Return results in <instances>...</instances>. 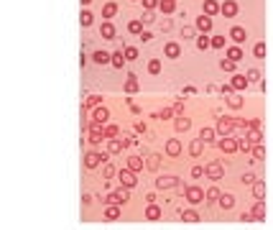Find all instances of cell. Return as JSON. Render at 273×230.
Masks as SVG:
<instances>
[{
  "label": "cell",
  "instance_id": "obj_1",
  "mask_svg": "<svg viewBox=\"0 0 273 230\" xmlns=\"http://www.w3.org/2000/svg\"><path fill=\"white\" fill-rule=\"evenodd\" d=\"M181 184V179L176 176V174H164V176H158L156 179V190H174V187H179Z\"/></svg>",
  "mask_w": 273,
  "mask_h": 230
},
{
  "label": "cell",
  "instance_id": "obj_2",
  "mask_svg": "<svg viewBox=\"0 0 273 230\" xmlns=\"http://www.w3.org/2000/svg\"><path fill=\"white\" fill-rule=\"evenodd\" d=\"M100 164H107V154H97V151H87L84 154V166L87 169H95Z\"/></svg>",
  "mask_w": 273,
  "mask_h": 230
},
{
  "label": "cell",
  "instance_id": "obj_3",
  "mask_svg": "<svg viewBox=\"0 0 273 230\" xmlns=\"http://www.w3.org/2000/svg\"><path fill=\"white\" fill-rule=\"evenodd\" d=\"M118 182L123 184V187H128V190H133L135 184H138V179H135V172H133V169H128V166L118 172Z\"/></svg>",
  "mask_w": 273,
  "mask_h": 230
},
{
  "label": "cell",
  "instance_id": "obj_4",
  "mask_svg": "<svg viewBox=\"0 0 273 230\" xmlns=\"http://www.w3.org/2000/svg\"><path fill=\"white\" fill-rule=\"evenodd\" d=\"M184 194H187V202L189 204H202L204 202V192H202V187H197V184H189Z\"/></svg>",
  "mask_w": 273,
  "mask_h": 230
},
{
  "label": "cell",
  "instance_id": "obj_5",
  "mask_svg": "<svg viewBox=\"0 0 273 230\" xmlns=\"http://www.w3.org/2000/svg\"><path fill=\"white\" fill-rule=\"evenodd\" d=\"M207 176L212 182H217V179L225 176V164H222V161H210V164H207Z\"/></svg>",
  "mask_w": 273,
  "mask_h": 230
},
{
  "label": "cell",
  "instance_id": "obj_6",
  "mask_svg": "<svg viewBox=\"0 0 273 230\" xmlns=\"http://www.w3.org/2000/svg\"><path fill=\"white\" fill-rule=\"evenodd\" d=\"M107 204L110 202H115V204H125L128 202V187H123V184H120V190L118 192H112V194H107V200H105Z\"/></svg>",
  "mask_w": 273,
  "mask_h": 230
},
{
  "label": "cell",
  "instance_id": "obj_7",
  "mask_svg": "<svg viewBox=\"0 0 273 230\" xmlns=\"http://www.w3.org/2000/svg\"><path fill=\"white\" fill-rule=\"evenodd\" d=\"M233 128H235V120H230V118H220L215 130H217L220 136H230V133H233Z\"/></svg>",
  "mask_w": 273,
  "mask_h": 230
},
{
  "label": "cell",
  "instance_id": "obj_8",
  "mask_svg": "<svg viewBox=\"0 0 273 230\" xmlns=\"http://www.w3.org/2000/svg\"><path fill=\"white\" fill-rule=\"evenodd\" d=\"M220 13L225 18H235L238 16V3H235V0H225V3L220 6Z\"/></svg>",
  "mask_w": 273,
  "mask_h": 230
},
{
  "label": "cell",
  "instance_id": "obj_9",
  "mask_svg": "<svg viewBox=\"0 0 273 230\" xmlns=\"http://www.w3.org/2000/svg\"><path fill=\"white\" fill-rule=\"evenodd\" d=\"M217 146H220L225 154H233V151H238V141H235V138H230V136H222Z\"/></svg>",
  "mask_w": 273,
  "mask_h": 230
},
{
  "label": "cell",
  "instance_id": "obj_10",
  "mask_svg": "<svg viewBox=\"0 0 273 230\" xmlns=\"http://www.w3.org/2000/svg\"><path fill=\"white\" fill-rule=\"evenodd\" d=\"M194 26H197L202 34H207V31H212V18H210L207 13H202V16L197 18V23H194Z\"/></svg>",
  "mask_w": 273,
  "mask_h": 230
},
{
  "label": "cell",
  "instance_id": "obj_11",
  "mask_svg": "<svg viewBox=\"0 0 273 230\" xmlns=\"http://www.w3.org/2000/svg\"><path fill=\"white\" fill-rule=\"evenodd\" d=\"M120 212H123V207H120V204H115V202H110V204L105 207V218H107V220H118V218H120Z\"/></svg>",
  "mask_w": 273,
  "mask_h": 230
},
{
  "label": "cell",
  "instance_id": "obj_12",
  "mask_svg": "<svg viewBox=\"0 0 273 230\" xmlns=\"http://www.w3.org/2000/svg\"><path fill=\"white\" fill-rule=\"evenodd\" d=\"M217 204L222 207V210H233V207H235V194H230V192H227V194H220Z\"/></svg>",
  "mask_w": 273,
  "mask_h": 230
},
{
  "label": "cell",
  "instance_id": "obj_13",
  "mask_svg": "<svg viewBox=\"0 0 273 230\" xmlns=\"http://www.w3.org/2000/svg\"><path fill=\"white\" fill-rule=\"evenodd\" d=\"M164 54H166L169 59H176V56L181 54V46H179L176 41H169V44L164 46Z\"/></svg>",
  "mask_w": 273,
  "mask_h": 230
},
{
  "label": "cell",
  "instance_id": "obj_14",
  "mask_svg": "<svg viewBox=\"0 0 273 230\" xmlns=\"http://www.w3.org/2000/svg\"><path fill=\"white\" fill-rule=\"evenodd\" d=\"M100 36H102V38H107V41H110V38H115V26H112L110 20H105L102 26H100Z\"/></svg>",
  "mask_w": 273,
  "mask_h": 230
},
{
  "label": "cell",
  "instance_id": "obj_15",
  "mask_svg": "<svg viewBox=\"0 0 273 230\" xmlns=\"http://www.w3.org/2000/svg\"><path fill=\"white\" fill-rule=\"evenodd\" d=\"M158 166H161V156H158V154H151V156L146 158V169H148V172H158Z\"/></svg>",
  "mask_w": 273,
  "mask_h": 230
},
{
  "label": "cell",
  "instance_id": "obj_16",
  "mask_svg": "<svg viewBox=\"0 0 273 230\" xmlns=\"http://www.w3.org/2000/svg\"><path fill=\"white\" fill-rule=\"evenodd\" d=\"M107 118H110V112H107V108H95V112H92V120H97V123H107Z\"/></svg>",
  "mask_w": 273,
  "mask_h": 230
},
{
  "label": "cell",
  "instance_id": "obj_17",
  "mask_svg": "<svg viewBox=\"0 0 273 230\" xmlns=\"http://www.w3.org/2000/svg\"><path fill=\"white\" fill-rule=\"evenodd\" d=\"M92 62L100 64V66H102V64H110V62H112V54H107V52H95V54H92Z\"/></svg>",
  "mask_w": 273,
  "mask_h": 230
},
{
  "label": "cell",
  "instance_id": "obj_18",
  "mask_svg": "<svg viewBox=\"0 0 273 230\" xmlns=\"http://www.w3.org/2000/svg\"><path fill=\"white\" fill-rule=\"evenodd\" d=\"M174 128L181 133V130H189L192 128V120L187 118V115H179V118H176V123H174Z\"/></svg>",
  "mask_w": 273,
  "mask_h": 230
},
{
  "label": "cell",
  "instance_id": "obj_19",
  "mask_svg": "<svg viewBox=\"0 0 273 230\" xmlns=\"http://www.w3.org/2000/svg\"><path fill=\"white\" fill-rule=\"evenodd\" d=\"M179 218L187 222H199V212L197 210H179Z\"/></svg>",
  "mask_w": 273,
  "mask_h": 230
},
{
  "label": "cell",
  "instance_id": "obj_20",
  "mask_svg": "<svg viewBox=\"0 0 273 230\" xmlns=\"http://www.w3.org/2000/svg\"><path fill=\"white\" fill-rule=\"evenodd\" d=\"M166 154H169V156H179V154H181V144L176 141V138L166 141Z\"/></svg>",
  "mask_w": 273,
  "mask_h": 230
},
{
  "label": "cell",
  "instance_id": "obj_21",
  "mask_svg": "<svg viewBox=\"0 0 273 230\" xmlns=\"http://www.w3.org/2000/svg\"><path fill=\"white\" fill-rule=\"evenodd\" d=\"M253 197H256V200H263V197H266V184H263L261 179L253 182Z\"/></svg>",
  "mask_w": 273,
  "mask_h": 230
},
{
  "label": "cell",
  "instance_id": "obj_22",
  "mask_svg": "<svg viewBox=\"0 0 273 230\" xmlns=\"http://www.w3.org/2000/svg\"><path fill=\"white\" fill-rule=\"evenodd\" d=\"M143 164H146V161H143L141 156H130V158H128V169H133V172H141Z\"/></svg>",
  "mask_w": 273,
  "mask_h": 230
},
{
  "label": "cell",
  "instance_id": "obj_23",
  "mask_svg": "<svg viewBox=\"0 0 273 230\" xmlns=\"http://www.w3.org/2000/svg\"><path fill=\"white\" fill-rule=\"evenodd\" d=\"M248 141L250 144H263V133H261V128H250V133H248Z\"/></svg>",
  "mask_w": 273,
  "mask_h": 230
},
{
  "label": "cell",
  "instance_id": "obj_24",
  "mask_svg": "<svg viewBox=\"0 0 273 230\" xmlns=\"http://www.w3.org/2000/svg\"><path fill=\"white\" fill-rule=\"evenodd\" d=\"M202 151H204V141H202V138H197V141L189 144V154L192 156H202Z\"/></svg>",
  "mask_w": 273,
  "mask_h": 230
},
{
  "label": "cell",
  "instance_id": "obj_25",
  "mask_svg": "<svg viewBox=\"0 0 273 230\" xmlns=\"http://www.w3.org/2000/svg\"><path fill=\"white\" fill-rule=\"evenodd\" d=\"M146 218L148 220H158V218H161V207H158V204H148L146 207Z\"/></svg>",
  "mask_w": 273,
  "mask_h": 230
},
{
  "label": "cell",
  "instance_id": "obj_26",
  "mask_svg": "<svg viewBox=\"0 0 273 230\" xmlns=\"http://www.w3.org/2000/svg\"><path fill=\"white\" fill-rule=\"evenodd\" d=\"M215 133H217L215 128H202V133H199V138H202V141H204V144H212V141H215Z\"/></svg>",
  "mask_w": 273,
  "mask_h": 230
},
{
  "label": "cell",
  "instance_id": "obj_27",
  "mask_svg": "<svg viewBox=\"0 0 273 230\" xmlns=\"http://www.w3.org/2000/svg\"><path fill=\"white\" fill-rule=\"evenodd\" d=\"M115 13H118V6H115V3H105V8H102V18H105V20L112 18Z\"/></svg>",
  "mask_w": 273,
  "mask_h": 230
},
{
  "label": "cell",
  "instance_id": "obj_28",
  "mask_svg": "<svg viewBox=\"0 0 273 230\" xmlns=\"http://www.w3.org/2000/svg\"><path fill=\"white\" fill-rule=\"evenodd\" d=\"M202 8H204V13H207V16H212V13H217V10H220V6L215 3V0H204Z\"/></svg>",
  "mask_w": 273,
  "mask_h": 230
},
{
  "label": "cell",
  "instance_id": "obj_29",
  "mask_svg": "<svg viewBox=\"0 0 273 230\" xmlns=\"http://www.w3.org/2000/svg\"><path fill=\"white\" fill-rule=\"evenodd\" d=\"M143 26H146L143 20H130V23H128V31H130V34H143Z\"/></svg>",
  "mask_w": 273,
  "mask_h": 230
},
{
  "label": "cell",
  "instance_id": "obj_30",
  "mask_svg": "<svg viewBox=\"0 0 273 230\" xmlns=\"http://www.w3.org/2000/svg\"><path fill=\"white\" fill-rule=\"evenodd\" d=\"M253 215H256V220H266V204L258 200V204L253 207Z\"/></svg>",
  "mask_w": 273,
  "mask_h": 230
},
{
  "label": "cell",
  "instance_id": "obj_31",
  "mask_svg": "<svg viewBox=\"0 0 273 230\" xmlns=\"http://www.w3.org/2000/svg\"><path fill=\"white\" fill-rule=\"evenodd\" d=\"M230 38H233V41H238V44H240V41H245V28L235 26V28L230 31Z\"/></svg>",
  "mask_w": 273,
  "mask_h": 230
},
{
  "label": "cell",
  "instance_id": "obj_32",
  "mask_svg": "<svg viewBox=\"0 0 273 230\" xmlns=\"http://www.w3.org/2000/svg\"><path fill=\"white\" fill-rule=\"evenodd\" d=\"M227 59H233V62H240V59H243V52L238 49V46H230V49H227Z\"/></svg>",
  "mask_w": 273,
  "mask_h": 230
},
{
  "label": "cell",
  "instance_id": "obj_33",
  "mask_svg": "<svg viewBox=\"0 0 273 230\" xmlns=\"http://www.w3.org/2000/svg\"><path fill=\"white\" fill-rule=\"evenodd\" d=\"M210 46H212V38H207V34H202L197 38V49H210Z\"/></svg>",
  "mask_w": 273,
  "mask_h": 230
},
{
  "label": "cell",
  "instance_id": "obj_34",
  "mask_svg": "<svg viewBox=\"0 0 273 230\" xmlns=\"http://www.w3.org/2000/svg\"><path fill=\"white\" fill-rule=\"evenodd\" d=\"M112 66H115V69H123V64H125V54H112V62H110Z\"/></svg>",
  "mask_w": 273,
  "mask_h": 230
},
{
  "label": "cell",
  "instance_id": "obj_35",
  "mask_svg": "<svg viewBox=\"0 0 273 230\" xmlns=\"http://www.w3.org/2000/svg\"><path fill=\"white\" fill-rule=\"evenodd\" d=\"M128 144H130V141H128ZM128 144H123V141H110V146H107V148H110V154H120Z\"/></svg>",
  "mask_w": 273,
  "mask_h": 230
},
{
  "label": "cell",
  "instance_id": "obj_36",
  "mask_svg": "<svg viewBox=\"0 0 273 230\" xmlns=\"http://www.w3.org/2000/svg\"><path fill=\"white\" fill-rule=\"evenodd\" d=\"M233 87H235V90H243V87H248V77H243V74H235V77H233Z\"/></svg>",
  "mask_w": 273,
  "mask_h": 230
},
{
  "label": "cell",
  "instance_id": "obj_37",
  "mask_svg": "<svg viewBox=\"0 0 273 230\" xmlns=\"http://www.w3.org/2000/svg\"><path fill=\"white\" fill-rule=\"evenodd\" d=\"M227 105H230V108H240V105H243L240 95H235V92H230V95H227Z\"/></svg>",
  "mask_w": 273,
  "mask_h": 230
},
{
  "label": "cell",
  "instance_id": "obj_38",
  "mask_svg": "<svg viewBox=\"0 0 273 230\" xmlns=\"http://www.w3.org/2000/svg\"><path fill=\"white\" fill-rule=\"evenodd\" d=\"M125 92H130V95H133V92H138V82H135V77L130 74L128 77V82H125Z\"/></svg>",
  "mask_w": 273,
  "mask_h": 230
},
{
  "label": "cell",
  "instance_id": "obj_39",
  "mask_svg": "<svg viewBox=\"0 0 273 230\" xmlns=\"http://www.w3.org/2000/svg\"><path fill=\"white\" fill-rule=\"evenodd\" d=\"M158 8H161L164 13H171V10L176 8V3H174V0H161V3H158Z\"/></svg>",
  "mask_w": 273,
  "mask_h": 230
},
{
  "label": "cell",
  "instance_id": "obj_40",
  "mask_svg": "<svg viewBox=\"0 0 273 230\" xmlns=\"http://www.w3.org/2000/svg\"><path fill=\"white\" fill-rule=\"evenodd\" d=\"M148 72H151V74H158V72H161V62H158V59H151V62H148Z\"/></svg>",
  "mask_w": 273,
  "mask_h": 230
},
{
  "label": "cell",
  "instance_id": "obj_41",
  "mask_svg": "<svg viewBox=\"0 0 273 230\" xmlns=\"http://www.w3.org/2000/svg\"><path fill=\"white\" fill-rule=\"evenodd\" d=\"M253 54H256V59H263V56H266V44H263V41H258V44H256Z\"/></svg>",
  "mask_w": 273,
  "mask_h": 230
},
{
  "label": "cell",
  "instance_id": "obj_42",
  "mask_svg": "<svg viewBox=\"0 0 273 230\" xmlns=\"http://www.w3.org/2000/svg\"><path fill=\"white\" fill-rule=\"evenodd\" d=\"M253 156H256V161H263V158H266V148H263L261 144H256V148H253Z\"/></svg>",
  "mask_w": 273,
  "mask_h": 230
},
{
  "label": "cell",
  "instance_id": "obj_43",
  "mask_svg": "<svg viewBox=\"0 0 273 230\" xmlns=\"http://www.w3.org/2000/svg\"><path fill=\"white\" fill-rule=\"evenodd\" d=\"M220 194H222V192H220L217 187H210V192H207V202H217Z\"/></svg>",
  "mask_w": 273,
  "mask_h": 230
},
{
  "label": "cell",
  "instance_id": "obj_44",
  "mask_svg": "<svg viewBox=\"0 0 273 230\" xmlns=\"http://www.w3.org/2000/svg\"><path fill=\"white\" fill-rule=\"evenodd\" d=\"M220 66L225 69V72H235V62H233V59H222Z\"/></svg>",
  "mask_w": 273,
  "mask_h": 230
},
{
  "label": "cell",
  "instance_id": "obj_45",
  "mask_svg": "<svg viewBox=\"0 0 273 230\" xmlns=\"http://www.w3.org/2000/svg\"><path fill=\"white\" fill-rule=\"evenodd\" d=\"M204 174H207V166H199V164L192 166V176H194V179H199V176H204Z\"/></svg>",
  "mask_w": 273,
  "mask_h": 230
},
{
  "label": "cell",
  "instance_id": "obj_46",
  "mask_svg": "<svg viewBox=\"0 0 273 230\" xmlns=\"http://www.w3.org/2000/svg\"><path fill=\"white\" fill-rule=\"evenodd\" d=\"M79 20H82V26H89V23H92L95 18H92V13H89V10H82V16H79Z\"/></svg>",
  "mask_w": 273,
  "mask_h": 230
},
{
  "label": "cell",
  "instance_id": "obj_47",
  "mask_svg": "<svg viewBox=\"0 0 273 230\" xmlns=\"http://www.w3.org/2000/svg\"><path fill=\"white\" fill-rule=\"evenodd\" d=\"M245 77H248V82H258V80H261V72H258V69H250Z\"/></svg>",
  "mask_w": 273,
  "mask_h": 230
},
{
  "label": "cell",
  "instance_id": "obj_48",
  "mask_svg": "<svg viewBox=\"0 0 273 230\" xmlns=\"http://www.w3.org/2000/svg\"><path fill=\"white\" fill-rule=\"evenodd\" d=\"M123 54H125V59H135V56H138V49H135V46H128Z\"/></svg>",
  "mask_w": 273,
  "mask_h": 230
},
{
  "label": "cell",
  "instance_id": "obj_49",
  "mask_svg": "<svg viewBox=\"0 0 273 230\" xmlns=\"http://www.w3.org/2000/svg\"><path fill=\"white\" fill-rule=\"evenodd\" d=\"M141 3H143V8H146V10H153L158 3H161V0H141Z\"/></svg>",
  "mask_w": 273,
  "mask_h": 230
},
{
  "label": "cell",
  "instance_id": "obj_50",
  "mask_svg": "<svg viewBox=\"0 0 273 230\" xmlns=\"http://www.w3.org/2000/svg\"><path fill=\"white\" fill-rule=\"evenodd\" d=\"M100 102H102V100H100V98H97V95H92V98H89V100H87V102H84V108H97V105H100Z\"/></svg>",
  "mask_w": 273,
  "mask_h": 230
},
{
  "label": "cell",
  "instance_id": "obj_51",
  "mask_svg": "<svg viewBox=\"0 0 273 230\" xmlns=\"http://www.w3.org/2000/svg\"><path fill=\"white\" fill-rule=\"evenodd\" d=\"M158 28H161L164 34H166V31H171V20H169V18H164V20H158Z\"/></svg>",
  "mask_w": 273,
  "mask_h": 230
},
{
  "label": "cell",
  "instance_id": "obj_52",
  "mask_svg": "<svg viewBox=\"0 0 273 230\" xmlns=\"http://www.w3.org/2000/svg\"><path fill=\"white\" fill-rule=\"evenodd\" d=\"M250 146H253V144H250L248 138H243V141H238V151H250Z\"/></svg>",
  "mask_w": 273,
  "mask_h": 230
},
{
  "label": "cell",
  "instance_id": "obj_53",
  "mask_svg": "<svg viewBox=\"0 0 273 230\" xmlns=\"http://www.w3.org/2000/svg\"><path fill=\"white\" fill-rule=\"evenodd\" d=\"M102 174H105V179H110L112 174H115V166H112V164H105V166H102Z\"/></svg>",
  "mask_w": 273,
  "mask_h": 230
},
{
  "label": "cell",
  "instance_id": "obj_54",
  "mask_svg": "<svg viewBox=\"0 0 273 230\" xmlns=\"http://www.w3.org/2000/svg\"><path fill=\"white\" fill-rule=\"evenodd\" d=\"M194 36V28L192 26H184V28H181V38H192Z\"/></svg>",
  "mask_w": 273,
  "mask_h": 230
},
{
  "label": "cell",
  "instance_id": "obj_55",
  "mask_svg": "<svg viewBox=\"0 0 273 230\" xmlns=\"http://www.w3.org/2000/svg\"><path fill=\"white\" fill-rule=\"evenodd\" d=\"M212 46H215V49H222V46H225V36H215L212 38Z\"/></svg>",
  "mask_w": 273,
  "mask_h": 230
},
{
  "label": "cell",
  "instance_id": "obj_56",
  "mask_svg": "<svg viewBox=\"0 0 273 230\" xmlns=\"http://www.w3.org/2000/svg\"><path fill=\"white\" fill-rule=\"evenodd\" d=\"M105 136H107V138L118 136V126H107V128H105Z\"/></svg>",
  "mask_w": 273,
  "mask_h": 230
},
{
  "label": "cell",
  "instance_id": "obj_57",
  "mask_svg": "<svg viewBox=\"0 0 273 230\" xmlns=\"http://www.w3.org/2000/svg\"><path fill=\"white\" fill-rule=\"evenodd\" d=\"M240 220H243V222H250V220H256V215H253V212H243Z\"/></svg>",
  "mask_w": 273,
  "mask_h": 230
},
{
  "label": "cell",
  "instance_id": "obj_58",
  "mask_svg": "<svg viewBox=\"0 0 273 230\" xmlns=\"http://www.w3.org/2000/svg\"><path fill=\"white\" fill-rule=\"evenodd\" d=\"M243 182H245V184H253V182H256V176L248 172V174H243Z\"/></svg>",
  "mask_w": 273,
  "mask_h": 230
},
{
  "label": "cell",
  "instance_id": "obj_59",
  "mask_svg": "<svg viewBox=\"0 0 273 230\" xmlns=\"http://www.w3.org/2000/svg\"><path fill=\"white\" fill-rule=\"evenodd\" d=\"M141 20H143V23H153V13H151V10H148V13H146V16H143V18H141Z\"/></svg>",
  "mask_w": 273,
  "mask_h": 230
},
{
  "label": "cell",
  "instance_id": "obj_60",
  "mask_svg": "<svg viewBox=\"0 0 273 230\" xmlns=\"http://www.w3.org/2000/svg\"><path fill=\"white\" fill-rule=\"evenodd\" d=\"M89 3H92V0H82V6H89Z\"/></svg>",
  "mask_w": 273,
  "mask_h": 230
},
{
  "label": "cell",
  "instance_id": "obj_61",
  "mask_svg": "<svg viewBox=\"0 0 273 230\" xmlns=\"http://www.w3.org/2000/svg\"><path fill=\"white\" fill-rule=\"evenodd\" d=\"M174 3H176V0H174Z\"/></svg>",
  "mask_w": 273,
  "mask_h": 230
}]
</instances>
